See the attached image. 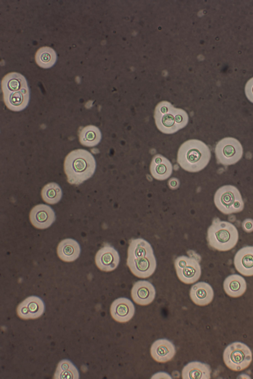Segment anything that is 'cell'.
<instances>
[{
  "mask_svg": "<svg viewBox=\"0 0 253 379\" xmlns=\"http://www.w3.org/2000/svg\"><path fill=\"white\" fill-rule=\"evenodd\" d=\"M79 141L84 146L92 147L97 145L101 139L100 129L92 125L82 127L79 134Z\"/></svg>",
  "mask_w": 253,
  "mask_h": 379,
  "instance_id": "cell-23",
  "label": "cell"
},
{
  "mask_svg": "<svg viewBox=\"0 0 253 379\" xmlns=\"http://www.w3.org/2000/svg\"><path fill=\"white\" fill-rule=\"evenodd\" d=\"M135 307L132 302L125 297L115 300L110 307V314L113 319L119 323L130 321L134 316Z\"/></svg>",
  "mask_w": 253,
  "mask_h": 379,
  "instance_id": "cell-15",
  "label": "cell"
},
{
  "mask_svg": "<svg viewBox=\"0 0 253 379\" xmlns=\"http://www.w3.org/2000/svg\"><path fill=\"white\" fill-rule=\"evenodd\" d=\"M213 201L216 208L224 215L240 213L245 206L240 192L231 185L219 188L214 194Z\"/></svg>",
  "mask_w": 253,
  "mask_h": 379,
  "instance_id": "cell-6",
  "label": "cell"
},
{
  "mask_svg": "<svg viewBox=\"0 0 253 379\" xmlns=\"http://www.w3.org/2000/svg\"><path fill=\"white\" fill-rule=\"evenodd\" d=\"M29 217L33 225L41 229L48 228L55 220V215L53 209L44 204L34 207L30 212Z\"/></svg>",
  "mask_w": 253,
  "mask_h": 379,
  "instance_id": "cell-13",
  "label": "cell"
},
{
  "mask_svg": "<svg viewBox=\"0 0 253 379\" xmlns=\"http://www.w3.org/2000/svg\"><path fill=\"white\" fill-rule=\"evenodd\" d=\"M131 296L133 301L138 305L146 306L151 303L156 296L153 285L147 280H139L133 285Z\"/></svg>",
  "mask_w": 253,
  "mask_h": 379,
  "instance_id": "cell-14",
  "label": "cell"
},
{
  "mask_svg": "<svg viewBox=\"0 0 253 379\" xmlns=\"http://www.w3.org/2000/svg\"><path fill=\"white\" fill-rule=\"evenodd\" d=\"M243 149L240 142L233 137H225L216 144L215 154L218 163L230 165L237 163L242 158Z\"/></svg>",
  "mask_w": 253,
  "mask_h": 379,
  "instance_id": "cell-8",
  "label": "cell"
},
{
  "mask_svg": "<svg viewBox=\"0 0 253 379\" xmlns=\"http://www.w3.org/2000/svg\"><path fill=\"white\" fill-rule=\"evenodd\" d=\"M177 276L179 279L185 284H192L200 278L201 268L197 257L181 256L174 262Z\"/></svg>",
  "mask_w": 253,
  "mask_h": 379,
  "instance_id": "cell-9",
  "label": "cell"
},
{
  "mask_svg": "<svg viewBox=\"0 0 253 379\" xmlns=\"http://www.w3.org/2000/svg\"><path fill=\"white\" fill-rule=\"evenodd\" d=\"M126 265L133 274L142 278L151 276L157 267L154 253L135 257H127Z\"/></svg>",
  "mask_w": 253,
  "mask_h": 379,
  "instance_id": "cell-10",
  "label": "cell"
},
{
  "mask_svg": "<svg viewBox=\"0 0 253 379\" xmlns=\"http://www.w3.org/2000/svg\"><path fill=\"white\" fill-rule=\"evenodd\" d=\"M118 252L112 246L106 245L96 254L95 262L101 271H111L115 270L120 263Z\"/></svg>",
  "mask_w": 253,
  "mask_h": 379,
  "instance_id": "cell-11",
  "label": "cell"
},
{
  "mask_svg": "<svg viewBox=\"0 0 253 379\" xmlns=\"http://www.w3.org/2000/svg\"><path fill=\"white\" fill-rule=\"evenodd\" d=\"M245 92L248 99L253 103V77L249 79L247 82Z\"/></svg>",
  "mask_w": 253,
  "mask_h": 379,
  "instance_id": "cell-27",
  "label": "cell"
},
{
  "mask_svg": "<svg viewBox=\"0 0 253 379\" xmlns=\"http://www.w3.org/2000/svg\"><path fill=\"white\" fill-rule=\"evenodd\" d=\"M211 369L207 364L193 361L185 365L182 371L183 379H210Z\"/></svg>",
  "mask_w": 253,
  "mask_h": 379,
  "instance_id": "cell-20",
  "label": "cell"
},
{
  "mask_svg": "<svg viewBox=\"0 0 253 379\" xmlns=\"http://www.w3.org/2000/svg\"><path fill=\"white\" fill-rule=\"evenodd\" d=\"M44 311V305L39 297L33 296L26 298L17 308L18 317L23 320L35 319L41 317Z\"/></svg>",
  "mask_w": 253,
  "mask_h": 379,
  "instance_id": "cell-12",
  "label": "cell"
},
{
  "mask_svg": "<svg viewBox=\"0 0 253 379\" xmlns=\"http://www.w3.org/2000/svg\"><path fill=\"white\" fill-rule=\"evenodd\" d=\"M95 168L94 157L84 149L71 151L64 160V171L67 181L71 184H81L93 175Z\"/></svg>",
  "mask_w": 253,
  "mask_h": 379,
  "instance_id": "cell-1",
  "label": "cell"
},
{
  "mask_svg": "<svg viewBox=\"0 0 253 379\" xmlns=\"http://www.w3.org/2000/svg\"><path fill=\"white\" fill-rule=\"evenodd\" d=\"M171 180H172V179H171ZM171 181L172 182V183L169 182V186L171 188H176V187H177L178 185V182L177 183L175 181L172 180Z\"/></svg>",
  "mask_w": 253,
  "mask_h": 379,
  "instance_id": "cell-29",
  "label": "cell"
},
{
  "mask_svg": "<svg viewBox=\"0 0 253 379\" xmlns=\"http://www.w3.org/2000/svg\"><path fill=\"white\" fill-rule=\"evenodd\" d=\"M158 129L165 134H172L184 127L188 123L187 112L174 108L170 103L163 101L156 106L154 112Z\"/></svg>",
  "mask_w": 253,
  "mask_h": 379,
  "instance_id": "cell-5",
  "label": "cell"
},
{
  "mask_svg": "<svg viewBox=\"0 0 253 379\" xmlns=\"http://www.w3.org/2000/svg\"><path fill=\"white\" fill-rule=\"evenodd\" d=\"M190 297L196 305L206 306L212 301L214 292L210 284L203 281L199 282L191 287Z\"/></svg>",
  "mask_w": 253,
  "mask_h": 379,
  "instance_id": "cell-18",
  "label": "cell"
},
{
  "mask_svg": "<svg viewBox=\"0 0 253 379\" xmlns=\"http://www.w3.org/2000/svg\"><path fill=\"white\" fill-rule=\"evenodd\" d=\"M150 353L155 361L165 363L173 358L176 350L172 342L167 339H160L154 341L151 345Z\"/></svg>",
  "mask_w": 253,
  "mask_h": 379,
  "instance_id": "cell-17",
  "label": "cell"
},
{
  "mask_svg": "<svg viewBox=\"0 0 253 379\" xmlns=\"http://www.w3.org/2000/svg\"><path fill=\"white\" fill-rule=\"evenodd\" d=\"M210 149L203 142L191 139L184 142L180 147L177 161L184 170L195 172L204 169L210 162Z\"/></svg>",
  "mask_w": 253,
  "mask_h": 379,
  "instance_id": "cell-3",
  "label": "cell"
},
{
  "mask_svg": "<svg viewBox=\"0 0 253 379\" xmlns=\"http://www.w3.org/2000/svg\"><path fill=\"white\" fill-rule=\"evenodd\" d=\"M223 359L229 369L234 371H241L251 364L253 359L252 352L246 344L234 342L225 348Z\"/></svg>",
  "mask_w": 253,
  "mask_h": 379,
  "instance_id": "cell-7",
  "label": "cell"
},
{
  "mask_svg": "<svg viewBox=\"0 0 253 379\" xmlns=\"http://www.w3.org/2000/svg\"><path fill=\"white\" fill-rule=\"evenodd\" d=\"M79 378L78 371L70 361L64 360L59 362L56 370L54 379H78Z\"/></svg>",
  "mask_w": 253,
  "mask_h": 379,
  "instance_id": "cell-25",
  "label": "cell"
},
{
  "mask_svg": "<svg viewBox=\"0 0 253 379\" xmlns=\"http://www.w3.org/2000/svg\"><path fill=\"white\" fill-rule=\"evenodd\" d=\"M41 195L45 202L49 204H55L61 200L62 192L58 184L50 182L43 187Z\"/></svg>",
  "mask_w": 253,
  "mask_h": 379,
  "instance_id": "cell-26",
  "label": "cell"
},
{
  "mask_svg": "<svg viewBox=\"0 0 253 379\" xmlns=\"http://www.w3.org/2000/svg\"><path fill=\"white\" fill-rule=\"evenodd\" d=\"M242 227L244 231L247 233H251L253 231V219L250 218H246L242 223Z\"/></svg>",
  "mask_w": 253,
  "mask_h": 379,
  "instance_id": "cell-28",
  "label": "cell"
},
{
  "mask_svg": "<svg viewBox=\"0 0 253 379\" xmlns=\"http://www.w3.org/2000/svg\"><path fill=\"white\" fill-rule=\"evenodd\" d=\"M207 239L211 248L218 251H228L237 244L239 233L233 223L215 217L208 229Z\"/></svg>",
  "mask_w": 253,
  "mask_h": 379,
  "instance_id": "cell-4",
  "label": "cell"
},
{
  "mask_svg": "<svg viewBox=\"0 0 253 379\" xmlns=\"http://www.w3.org/2000/svg\"><path fill=\"white\" fill-rule=\"evenodd\" d=\"M4 103L7 108L14 111L22 110L30 100V91L25 77L17 72L5 75L1 81Z\"/></svg>",
  "mask_w": 253,
  "mask_h": 379,
  "instance_id": "cell-2",
  "label": "cell"
},
{
  "mask_svg": "<svg viewBox=\"0 0 253 379\" xmlns=\"http://www.w3.org/2000/svg\"><path fill=\"white\" fill-rule=\"evenodd\" d=\"M150 172L156 179L164 180L169 178L172 172V164L161 155H155L150 164Z\"/></svg>",
  "mask_w": 253,
  "mask_h": 379,
  "instance_id": "cell-19",
  "label": "cell"
},
{
  "mask_svg": "<svg viewBox=\"0 0 253 379\" xmlns=\"http://www.w3.org/2000/svg\"><path fill=\"white\" fill-rule=\"evenodd\" d=\"M55 51L49 47H42L38 49L35 54L37 64L43 68H49L53 66L56 61Z\"/></svg>",
  "mask_w": 253,
  "mask_h": 379,
  "instance_id": "cell-24",
  "label": "cell"
},
{
  "mask_svg": "<svg viewBox=\"0 0 253 379\" xmlns=\"http://www.w3.org/2000/svg\"><path fill=\"white\" fill-rule=\"evenodd\" d=\"M223 289L229 296L237 298L246 292L247 283L245 278L238 274L228 276L223 282Z\"/></svg>",
  "mask_w": 253,
  "mask_h": 379,
  "instance_id": "cell-22",
  "label": "cell"
},
{
  "mask_svg": "<svg viewBox=\"0 0 253 379\" xmlns=\"http://www.w3.org/2000/svg\"><path fill=\"white\" fill-rule=\"evenodd\" d=\"M57 253L59 258L66 262L75 261L80 256L81 247L77 241L67 238L62 240L58 244Z\"/></svg>",
  "mask_w": 253,
  "mask_h": 379,
  "instance_id": "cell-21",
  "label": "cell"
},
{
  "mask_svg": "<svg viewBox=\"0 0 253 379\" xmlns=\"http://www.w3.org/2000/svg\"><path fill=\"white\" fill-rule=\"evenodd\" d=\"M233 263L236 271L242 275L253 276V246L240 249L235 255Z\"/></svg>",
  "mask_w": 253,
  "mask_h": 379,
  "instance_id": "cell-16",
  "label": "cell"
}]
</instances>
